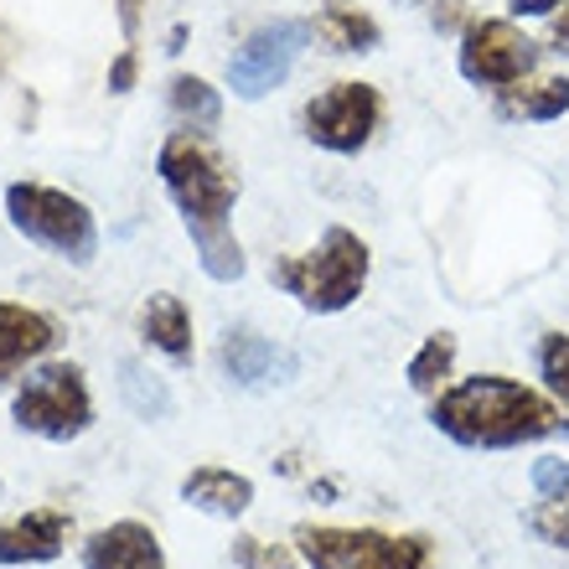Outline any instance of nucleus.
<instances>
[{
  "instance_id": "nucleus-23",
  "label": "nucleus",
  "mask_w": 569,
  "mask_h": 569,
  "mask_svg": "<svg viewBox=\"0 0 569 569\" xmlns=\"http://www.w3.org/2000/svg\"><path fill=\"white\" fill-rule=\"evenodd\" d=\"M233 565L243 569H296V555L284 543H264V539H233Z\"/></svg>"
},
{
  "instance_id": "nucleus-21",
  "label": "nucleus",
  "mask_w": 569,
  "mask_h": 569,
  "mask_svg": "<svg viewBox=\"0 0 569 569\" xmlns=\"http://www.w3.org/2000/svg\"><path fill=\"white\" fill-rule=\"evenodd\" d=\"M528 528H533L543 543L569 549V487L565 492H555V497H539V508L528 512Z\"/></svg>"
},
{
  "instance_id": "nucleus-13",
  "label": "nucleus",
  "mask_w": 569,
  "mask_h": 569,
  "mask_svg": "<svg viewBox=\"0 0 569 569\" xmlns=\"http://www.w3.org/2000/svg\"><path fill=\"white\" fill-rule=\"evenodd\" d=\"M58 342V327L31 306L0 300V383H11L27 362H37L47 347Z\"/></svg>"
},
{
  "instance_id": "nucleus-22",
  "label": "nucleus",
  "mask_w": 569,
  "mask_h": 569,
  "mask_svg": "<svg viewBox=\"0 0 569 569\" xmlns=\"http://www.w3.org/2000/svg\"><path fill=\"white\" fill-rule=\"evenodd\" d=\"M539 373L549 383V393H559L569 405V337L565 331H549L539 342Z\"/></svg>"
},
{
  "instance_id": "nucleus-17",
  "label": "nucleus",
  "mask_w": 569,
  "mask_h": 569,
  "mask_svg": "<svg viewBox=\"0 0 569 569\" xmlns=\"http://www.w3.org/2000/svg\"><path fill=\"white\" fill-rule=\"evenodd\" d=\"M120 399L136 409L140 420H166V415H171V389H166V378H156L146 362H136V358L120 362Z\"/></svg>"
},
{
  "instance_id": "nucleus-2",
  "label": "nucleus",
  "mask_w": 569,
  "mask_h": 569,
  "mask_svg": "<svg viewBox=\"0 0 569 569\" xmlns=\"http://www.w3.org/2000/svg\"><path fill=\"white\" fill-rule=\"evenodd\" d=\"M430 425L440 435H450L456 446H471V450H512V446L569 435L565 409L549 405L539 389L497 378V373H477L466 383L440 389V399L430 409Z\"/></svg>"
},
{
  "instance_id": "nucleus-16",
  "label": "nucleus",
  "mask_w": 569,
  "mask_h": 569,
  "mask_svg": "<svg viewBox=\"0 0 569 569\" xmlns=\"http://www.w3.org/2000/svg\"><path fill=\"white\" fill-rule=\"evenodd\" d=\"M311 31L331 52H373L378 47V21L362 16L358 6H327V11L311 21Z\"/></svg>"
},
{
  "instance_id": "nucleus-3",
  "label": "nucleus",
  "mask_w": 569,
  "mask_h": 569,
  "mask_svg": "<svg viewBox=\"0 0 569 569\" xmlns=\"http://www.w3.org/2000/svg\"><path fill=\"white\" fill-rule=\"evenodd\" d=\"M368 264H373V254H368V243L352 228H327V239L316 243L311 254H296L274 264V284H280L284 296H296L306 311L337 316L362 296Z\"/></svg>"
},
{
  "instance_id": "nucleus-5",
  "label": "nucleus",
  "mask_w": 569,
  "mask_h": 569,
  "mask_svg": "<svg viewBox=\"0 0 569 569\" xmlns=\"http://www.w3.org/2000/svg\"><path fill=\"white\" fill-rule=\"evenodd\" d=\"M11 420L16 430L68 446L93 425V399H89V378L78 362H47L37 373L21 378V389L11 399Z\"/></svg>"
},
{
  "instance_id": "nucleus-20",
  "label": "nucleus",
  "mask_w": 569,
  "mask_h": 569,
  "mask_svg": "<svg viewBox=\"0 0 569 569\" xmlns=\"http://www.w3.org/2000/svg\"><path fill=\"white\" fill-rule=\"evenodd\" d=\"M512 109H518L523 120H559V114H569V78L528 83V89L512 99Z\"/></svg>"
},
{
  "instance_id": "nucleus-4",
  "label": "nucleus",
  "mask_w": 569,
  "mask_h": 569,
  "mask_svg": "<svg viewBox=\"0 0 569 569\" xmlns=\"http://www.w3.org/2000/svg\"><path fill=\"white\" fill-rule=\"evenodd\" d=\"M6 218L21 239L42 243L47 254L73 259V264H93L99 254V223L78 197L42 187V181H11L6 187Z\"/></svg>"
},
{
  "instance_id": "nucleus-24",
  "label": "nucleus",
  "mask_w": 569,
  "mask_h": 569,
  "mask_svg": "<svg viewBox=\"0 0 569 569\" xmlns=\"http://www.w3.org/2000/svg\"><path fill=\"white\" fill-rule=\"evenodd\" d=\"M136 73H140V58L136 52H120L114 68H109V93H130L136 89Z\"/></svg>"
},
{
  "instance_id": "nucleus-14",
  "label": "nucleus",
  "mask_w": 569,
  "mask_h": 569,
  "mask_svg": "<svg viewBox=\"0 0 569 569\" xmlns=\"http://www.w3.org/2000/svg\"><path fill=\"white\" fill-rule=\"evenodd\" d=\"M140 337H146L161 358L177 362V368L192 362L197 342H192V311H187V300L171 296V290H156V296L140 306Z\"/></svg>"
},
{
  "instance_id": "nucleus-1",
  "label": "nucleus",
  "mask_w": 569,
  "mask_h": 569,
  "mask_svg": "<svg viewBox=\"0 0 569 569\" xmlns=\"http://www.w3.org/2000/svg\"><path fill=\"white\" fill-rule=\"evenodd\" d=\"M156 171H161L166 192H171L181 223L192 233L197 259H202L208 280L233 284L243 274V249H239V239H233V223H228V212L239 202V171H233L212 146L187 136V130L161 146Z\"/></svg>"
},
{
  "instance_id": "nucleus-7",
  "label": "nucleus",
  "mask_w": 569,
  "mask_h": 569,
  "mask_svg": "<svg viewBox=\"0 0 569 569\" xmlns=\"http://www.w3.org/2000/svg\"><path fill=\"white\" fill-rule=\"evenodd\" d=\"M383 120V99L373 83H331L306 104V136L331 156H358Z\"/></svg>"
},
{
  "instance_id": "nucleus-27",
  "label": "nucleus",
  "mask_w": 569,
  "mask_h": 569,
  "mask_svg": "<svg viewBox=\"0 0 569 569\" xmlns=\"http://www.w3.org/2000/svg\"><path fill=\"white\" fill-rule=\"evenodd\" d=\"M508 6H512L518 16H549V11H559L565 0H508Z\"/></svg>"
},
{
  "instance_id": "nucleus-18",
  "label": "nucleus",
  "mask_w": 569,
  "mask_h": 569,
  "mask_svg": "<svg viewBox=\"0 0 569 569\" xmlns=\"http://www.w3.org/2000/svg\"><path fill=\"white\" fill-rule=\"evenodd\" d=\"M171 109H177V120H187L192 130H212V124L223 120L218 89H212L208 78H192V73L171 78Z\"/></svg>"
},
{
  "instance_id": "nucleus-10",
  "label": "nucleus",
  "mask_w": 569,
  "mask_h": 569,
  "mask_svg": "<svg viewBox=\"0 0 569 569\" xmlns=\"http://www.w3.org/2000/svg\"><path fill=\"white\" fill-rule=\"evenodd\" d=\"M73 518L62 508H31L11 523H0V569L6 565H52L68 549Z\"/></svg>"
},
{
  "instance_id": "nucleus-6",
  "label": "nucleus",
  "mask_w": 569,
  "mask_h": 569,
  "mask_svg": "<svg viewBox=\"0 0 569 569\" xmlns=\"http://www.w3.org/2000/svg\"><path fill=\"white\" fill-rule=\"evenodd\" d=\"M300 559L311 569H430V539L378 528H296Z\"/></svg>"
},
{
  "instance_id": "nucleus-11",
  "label": "nucleus",
  "mask_w": 569,
  "mask_h": 569,
  "mask_svg": "<svg viewBox=\"0 0 569 569\" xmlns=\"http://www.w3.org/2000/svg\"><path fill=\"white\" fill-rule=\"evenodd\" d=\"M83 569H166V555L156 528L136 523V518H120V523L99 528L83 543Z\"/></svg>"
},
{
  "instance_id": "nucleus-25",
  "label": "nucleus",
  "mask_w": 569,
  "mask_h": 569,
  "mask_svg": "<svg viewBox=\"0 0 569 569\" xmlns=\"http://www.w3.org/2000/svg\"><path fill=\"white\" fill-rule=\"evenodd\" d=\"M549 42H555V52H569V0H565V11L549 21Z\"/></svg>"
},
{
  "instance_id": "nucleus-19",
  "label": "nucleus",
  "mask_w": 569,
  "mask_h": 569,
  "mask_svg": "<svg viewBox=\"0 0 569 569\" xmlns=\"http://www.w3.org/2000/svg\"><path fill=\"white\" fill-rule=\"evenodd\" d=\"M450 362H456V337L440 331V337H430V342L409 358V383H415L420 393H435L450 378Z\"/></svg>"
},
{
  "instance_id": "nucleus-9",
  "label": "nucleus",
  "mask_w": 569,
  "mask_h": 569,
  "mask_svg": "<svg viewBox=\"0 0 569 569\" xmlns=\"http://www.w3.org/2000/svg\"><path fill=\"white\" fill-rule=\"evenodd\" d=\"M311 37H316L311 21H290V16L259 27L254 37L228 58V83H233V93H239V99H264L270 89H280Z\"/></svg>"
},
{
  "instance_id": "nucleus-8",
  "label": "nucleus",
  "mask_w": 569,
  "mask_h": 569,
  "mask_svg": "<svg viewBox=\"0 0 569 569\" xmlns=\"http://www.w3.org/2000/svg\"><path fill=\"white\" fill-rule=\"evenodd\" d=\"M539 62V47L528 42L512 21H497V16H481V21H466L461 31V78L481 83V89H512L523 83Z\"/></svg>"
},
{
  "instance_id": "nucleus-15",
  "label": "nucleus",
  "mask_w": 569,
  "mask_h": 569,
  "mask_svg": "<svg viewBox=\"0 0 569 569\" xmlns=\"http://www.w3.org/2000/svg\"><path fill=\"white\" fill-rule=\"evenodd\" d=\"M181 497L192 508L212 512V518H243L249 502H254V481L243 477V471H228V466H197L181 481Z\"/></svg>"
},
{
  "instance_id": "nucleus-12",
  "label": "nucleus",
  "mask_w": 569,
  "mask_h": 569,
  "mask_svg": "<svg viewBox=\"0 0 569 569\" xmlns=\"http://www.w3.org/2000/svg\"><path fill=\"white\" fill-rule=\"evenodd\" d=\"M218 358H223V373L233 378V383H243V389H270V383H284V378L296 373V358L280 352L270 337H259V331H249V327L228 331Z\"/></svg>"
},
{
  "instance_id": "nucleus-26",
  "label": "nucleus",
  "mask_w": 569,
  "mask_h": 569,
  "mask_svg": "<svg viewBox=\"0 0 569 569\" xmlns=\"http://www.w3.org/2000/svg\"><path fill=\"white\" fill-rule=\"evenodd\" d=\"M456 21H461V0H435V27L450 31Z\"/></svg>"
},
{
  "instance_id": "nucleus-28",
  "label": "nucleus",
  "mask_w": 569,
  "mask_h": 569,
  "mask_svg": "<svg viewBox=\"0 0 569 569\" xmlns=\"http://www.w3.org/2000/svg\"><path fill=\"white\" fill-rule=\"evenodd\" d=\"M140 6H146V0H120V27H124V37H136V31H140Z\"/></svg>"
}]
</instances>
